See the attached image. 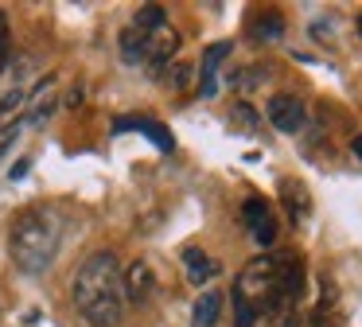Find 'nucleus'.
<instances>
[{
	"label": "nucleus",
	"mask_w": 362,
	"mask_h": 327,
	"mask_svg": "<svg viewBox=\"0 0 362 327\" xmlns=\"http://www.w3.org/2000/svg\"><path fill=\"white\" fill-rule=\"evenodd\" d=\"M281 35H284V16L281 12H257L250 20V28H245V39H250V43H257V47L276 43Z\"/></svg>",
	"instance_id": "nucleus-9"
},
{
	"label": "nucleus",
	"mask_w": 362,
	"mask_h": 327,
	"mask_svg": "<svg viewBox=\"0 0 362 327\" xmlns=\"http://www.w3.org/2000/svg\"><path fill=\"white\" fill-rule=\"evenodd\" d=\"M230 121H234V125H242V129H257V113H253V109L245 105V101L234 109V113H230Z\"/></svg>",
	"instance_id": "nucleus-19"
},
{
	"label": "nucleus",
	"mask_w": 362,
	"mask_h": 327,
	"mask_svg": "<svg viewBox=\"0 0 362 327\" xmlns=\"http://www.w3.org/2000/svg\"><path fill=\"white\" fill-rule=\"evenodd\" d=\"M175 51H180V31L175 28H160L148 35V54H144V67L152 70V74H160V70H168V62L175 59Z\"/></svg>",
	"instance_id": "nucleus-5"
},
{
	"label": "nucleus",
	"mask_w": 362,
	"mask_h": 327,
	"mask_svg": "<svg viewBox=\"0 0 362 327\" xmlns=\"http://www.w3.org/2000/svg\"><path fill=\"white\" fill-rule=\"evenodd\" d=\"M281 195H284V207H288L292 226H300V218L308 214V191L296 183V179H284V183H281Z\"/></svg>",
	"instance_id": "nucleus-13"
},
{
	"label": "nucleus",
	"mask_w": 362,
	"mask_h": 327,
	"mask_svg": "<svg viewBox=\"0 0 362 327\" xmlns=\"http://www.w3.org/2000/svg\"><path fill=\"white\" fill-rule=\"evenodd\" d=\"M168 23V12H164V4H141L133 12V23L129 28H136L141 35H152V31H160Z\"/></svg>",
	"instance_id": "nucleus-12"
},
{
	"label": "nucleus",
	"mask_w": 362,
	"mask_h": 327,
	"mask_svg": "<svg viewBox=\"0 0 362 327\" xmlns=\"http://www.w3.org/2000/svg\"><path fill=\"white\" fill-rule=\"evenodd\" d=\"M183 269H187V280H191V285H206V280L218 277V261H214V257H206L199 246H187V249H183Z\"/></svg>",
	"instance_id": "nucleus-10"
},
{
	"label": "nucleus",
	"mask_w": 362,
	"mask_h": 327,
	"mask_svg": "<svg viewBox=\"0 0 362 327\" xmlns=\"http://www.w3.org/2000/svg\"><path fill=\"white\" fill-rule=\"evenodd\" d=\"M8 51V23H4V12H0V54Z\"/></svg>",
	"instance_id": "nucleus-23"
},
{
	"label": "nucleus",
	"mask_w": 362,
	"mask_h": 327,
	"mask_svg": "<svg viewBox=\"0 0 362 327\" xmlns=\"http://www.w3.org/2000/svg\"><path fill=\"white\" fill-rule=\"evenodd\" d=\"M59 238H63V226H59L55 210L51 207H24L12 218V230H8L12 265H16L24 277L47 272L51 261H55V253H59Z\"/></svg>",
	"instance_id": "nucleus-2"
},
{
	"label": "nucleus",
	"mask_w": 362,
	"mask_h": 327,
	"mask_svg": "<svg viewBox=\"0 0 362 327\" xmlns=\"http://www.w3.org/2000/svg\"><path fill=\"white\" fill-rule=\"evenodd\" d=\"M218 311H222V292L206 288L195 300V308H191V327H214L218 323Z\"/></svg>",
	"instance_id": "nucleus-11"
},
{
	"label": "nucleus",
	"mask_w": 362,
	"mask_h": 327,
	"mask_svg": "<svg viewBox=\"0 0 362 327\" xmlns=\"http://www.w3.org/2000/svg\"><path fill=\"white\" fill-rule=\"evenodd\" d=\"M230 300H234V327H253L261 319V311L253 308V304L238 300V296H230Z\"/></svg>",
	"instance_id": "nucleus-16"
},
{
	"label": "nucleus",
	"mask_w": 362,
	"mask_h": 327,
	"mask_svg": "<svg viewBox=\"0 0 362 327\" xmlns=\"http://www.w3.org/2000/svg\"><path fill=\"white\" fill-rule=\"evenodd\" d=\"M354 28H358V35H362V16H358V23H354Z\"/></svg>",
	"instance_id": "nucleus-25"
},
{
	"label": "nucleus",
	"mask_w": 362,
	"mask_h": 327,
	"mask_svg": "<svg viewBox=\"0 0 362 327\" xmlns=\"http://www.w3.org/2000/svg\"><path fill=\"white\" fill-rule=\"evenodd\" d=\"M28 168H32V160H16L8 176H12V179H24V176H28Z\"/></svg>",
	"instance_id": "nucleus-22"
},
{
	"label": "nucleus",
	"mask_w": 362,
	"mask_h": 327,
	"mask_svg": "<svg viewBox=\"0 0 362 327\" xmlns=\"http://www.w3.org/2000/svg\"><path fill=\"white\" fill-rule=\"evenodd\" d=\"M168 82H172V90H183V86H187V78H191V67H183V62H175L172 70H168Z\"/></svg>",
	"instance_id": "nucleus-20"
},
{
	"label": "nucleus",
	"mask_w": 362,
	"mask_h": 327,
	"mask_svg": "<svg viewBox=\"0 0 362 327\" xmlns=\"http://www.w3.org/2000/svg\"><path fill=\"white\" fill-rule=\"evenodd\" d=\"M71 300L90 327H117L125 316V272L110 249H98L78 265L71 280Z\"/></svg>",
	"instance_id": "nucleus-1"
},
{
	"label": "nucleus",
	"mask_w": 362,
	"mask_h": 327,
	"mask_svg": "<svg viewBox=\"0 0 362 327\" xmlns=\"http://www.w3.org/2000/svg\"><path fill=\"white\" fill-rule=\"evenodd\" d=\"M351 152H354V156H358V160H362V137H354V144H351Z\"/></svg>",
	"instance_id": "nucleus-24"
},
{
	"label": "nucleus",
	"mask_w": 362,
	"mask_h": 327,
	"mask_svg": "<svg viewBox=\"0 0 362 327\" xmlns=\"http://www.w3.org/2000/svg\"><path fill=\"white\" fill-rule=\"evenodd\" d=\"M129 129L144 132V137L160 148V152H172V148H175L172 132H168L160 121H148V117H121V121H113V132H129Z\"/></svg>",
	"instance_id": "nucleus-8"
},
{
	"label": "nucleus",
	"mask_w": 362,
	"mask_h": 327,
	"mask_svg": "<svg viewBox=\"0 0 362 327\" xmlns=\"http://www.w3.org/2000/svg\"><path fill=\"white\" fill-rule=\"evenodd\" d=\"M230 296L253 304V308L265 316L269 304H273V296H276V257H257V261H250L242 272H238Z\"/></svg>",
	"instance_id": "nucleus-3"
},
{
	"label": "nucleus",
	"mask_w": 362,
	"mask_h": 327,
	"mask_svg": "<svg viewBox=\"0 0 362 327\" xmlns=\"http://www.w3.org/2000/svg\"><path fill=\"white\" fill-rule=\"evenodd\" d=\"M156 292V272L148 261H133L125 269V300L129 304H148Z\"/></svg>",
	"instance_id": "nucleus-7"
},
{
	"label": "nucleus",
	"mask_w": 362,
	"mask_h": 327,
	"mask_svg": "<svg viewBox=\"0 0 362 327\" xmlns=\"http://www.w3.org/2000/svg\"><path fill=\"white\" fill-rule=\"evenodd\" d=\"M144 54H148V35H141L136 28L121 31V59H125L129 67H136V62H144Z\"/></svg>",
	"instance_id": "nucleus-14"
},
{
	"label": "nucleus",
	"mask_w": 362,
	"mask_h": 327,
	"mask_svg": "<svg viewBox=\"0 0 362 327\" xmlns=\"http://www.w3.org/2000/svg\"><path fill=\"white\" fill-rule=\"evenodd\" d=\"M16 132H20V121L16 125H8V129H0V156L12 148V140H16Z\"/></svg>",
	"instance_id": "nucleus-21"
},
{
	"label": "nucleus",
	"mask_w": 362,
	"mask_h": 327,
	"mask_svg": "<svg viewBox=\"0 0 362 327\" xmlns=\"http://www.w3.org/2000/svg\"><path fill=\"white\" fill-rule=\"evenodd\" d=\"M242 222L250 226L253 234L265 230V226L273 222V214H269V202H265V199H245V207H242Z\"/></svg>",
	"instance_id": "nucleus-15"
},
{
	"label": "nucleus",
	"mask_w": 362,
	"mask_h": 327,
	"mask_svg": "<svg viewBox=\"0 0 362 327\" xmlns=\"http://www.w3.org/2000/svg\"><path fill=\"white\" fill-rule=\"evenodd\" d=\"M265 113H269V125H273V129H281V132H300V129H304V121H308L304 101L292 98V93H276V98L269 101Z\"/></svg>",
	"instance_id": "nucleus-4"
},
{
	"label": "nucleus",
	"mask_w": 362,
	"mask_h": 327,
	"mask_svg": "<svg viewBox=\"0 0 362 327\" xmlns=\"http://www.w3.org/2000/svg\"><path fill=\"white\" fill-rule=\"evenodd\" d=\"M230 51H234V47H230L226 39H222V43H211L203 51V62H199V93H203V98H214V90H218V67L230 59Z\"/></svg>",
	"instance_id": "nucleus-6"
},
{
	"label": "nucleus",
	"mask_w": 362,
	"mask_h": 327,
	"mask_svg": "<svg viewBox=\"0 0 362 327\" xmlns=\"http://www.w3.org/2000/svg\"><path fill=\"white\" fill-rule=\"evenodd\" d=\"M261 78H265V67H245L242 74H230V82L242 86V90H253V86H257Z\"/></svg>",
	"instance_id": "nucleus-18"
},
{
	"label": "nucleus",
	"mask_w": 362,
	"mask_h": 327,
	"mask_svg": "<svg viewBox=\"0 0 362 327\" xmlns=\"http://www.w3.org/2000/svg\"><path fill=\"white\" fill-rule=\"evenodd\" d=\"M308 327H343V316H339V311H331L327 300H320V308L312 311V323H308Z\"/></svg>",
	"instance_id": "nucleus-17"
}]
</instances>
